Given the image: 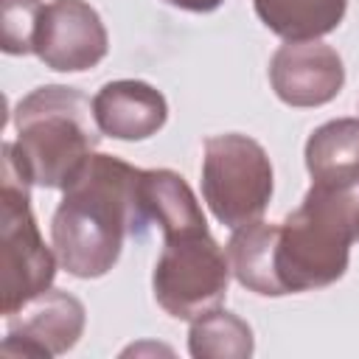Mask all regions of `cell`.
<instances>
[{"label":"cell","instance_id":"30bf717a","mask_svg":"<svg viewBox=\"0 0 359 359\" xmlns=\"http://www.w3.org/2000/svg\"><path fill=\"white\" fill-rule=\"evenodd\" d=\"M95 123L115 140H146L157 135L168 118V104L160 90L137 79L104 84L93 98Z\"/></svg>","mask_w":359,"mask_h":359},{"label":"cell","instance_id":"8fae6325","mask_svg":"<svg viewBox=\"0 0 359 359\" xmlns=\"http://www.w3.org/2000/svg\"><path fill=\"white\" fill-rule=\"evenodd\" d=\"M140 202L149 222L160 227L163 238L191 230H208L205 213L191 185L171 168L140 171Z\"/></svg>","mask_w":359,"mask_h":359},{"label":"cell","instance_id":"3957f363","mask_svg":"<svg viewBox=\"0 0 359 359\" xmlns=\"http://www.w3.org/2000/svg\"><path fill=\"white\" fill-rule=\"evenodd\" d=\"M14 154L34 185L67 188L101 143L90 98L65 84L31 90L14 109Z\"/></svg>","mask_w":359,"mask_h":359},{"label":"cell","instance_id":"e0dca14e","mask_svg":"<svg viewBox=\"0 0 359 359\" xmlns=\"http://www.w3.org/2000/svg\"><path fill=\"white\" fill-rule=\"evenodd\" d=\"M168 6H177V8H185V11H196V14H205V11H213L219 8L224 0H165Z\"/></svg>","mask_w":359,"mask_h":359},{"label":"cell","instance_id":"5bb4252c","mask_svg":"<svg viewBox=\"0 0 359 359\" xmlns=\"http://www.w3.org/2000/svg\"><path fill=\"white\" fill-rule=\"evenodd\" d=\"M252 6L258 20L286 42L320 39L348 11V0H252Z\"/></svg>","mask_w":359,"mask_h":359},{"label":"cell","instance_id":"52a82bcc","mask_svg":"<svg viewBox=\"0 0 359 359\" xmlns=\"http://www.w3.org/2000/svg\"><path fill=\"white\" fill-rule=\"evenodd\" d=\"M84 306L65 289H45L6 317L8 331L0 345L6 359H50L67 353L84 334Z\"/></svg>","mask_w":359,"mask_h":359},{"label":"cell","instance_id":"ba28073f","mask_svg":"<svg viewBox=\"0 0 359 359\" xmlns=\"http://www.w3.org/2000/svg\"><path fill=\"white\" fill-rule=\"evenodd\" d=\"M109 48L107 28L87 0H50L42 8L34 53L45 67L59 73H81L95 67Z\"/></svg>","mask_w":359,"mask_h":359},{"label":"cell","instance_id":"9a60e30c","mask_svg":"<svg viewBox=\"0 0 359 359\" xmlns=\"http://www.w3.org/2000/svg\"><path fill=\"white\" fill-rule=\"evenodd\" d=\"M252 348V328L227 309H210L191 320L188 353L194 359H247Z\"/></svg>","mask_w":359,"mask_h":359},{"label":"cell","instance_id":"8992f818","mask_svg":"<svg viewBox=\"0 0 359 359\" xmlns=\"http://www.w3.org/2000/svg\"><path fill=\"white\" fill-rule=\"evenodd\" d=\"M163 241V252L151 272L157 306L177 320H196L219 309L233 269L216 238L208 230H191Z\"/></svg>","mask_w":359,"mask_h":359},{"label":"cell","instance_id":"7c38bea8","mask_svg":"<svg viewBox=\"0 0 359 359\" xmlns=\"http://www.w3.org/2000/svg\"><path fill=\"white\" fill-rule=\"evenodd\" d=\"M275 250H278V224L255 219L244 227H236L227 241V261L236 280L255 294L283 297L286 289L278 278Z\"/></svg>","mask_w":359,"mask_h":359},{"label":"cell","instance_id":"6da1fadb","mask_svg":"<svg viewBox=\"0 0 359 359\" xmlns=\"http://www.w3.org/2000/svg\"><path fill=\"white\" fill-rule=\"evenodd\" d=\"M140 171L121 157L93 154L79 177L62 188L65 196L50 222L59 264L73 278L107 275L129 236L151 224L140 202Z\"/></svg>","mask_w":359,"mask_h":359},{"label":"cell","instance_id":"7a4b0ae2","mask_svg":"<svg viewBox=\"0 0 359 359\" xmlns=\"http://www.w3.org/2000/svg\"><path fill=\"white\" fill-rule=\"evenodd\" d=\"M359 238V180L311 182L297 210L278 224V278L286 294L325 289L348 269L351 244Z\"/></svg>","mask_w":359,"mask_h":359},{"label":"cell","instance_id":"2e32d148","mask_svg":"<svg viewBox=\"0 0 359 359\" xmlns=\"http://www.w3.org/2000/svg\"><path fill=\"white\" fill-rule=\"evenodd\" d=\"M42 0H0V48L11 56L34 53Z\"/></svg>","mask_w":359,"mask_h":359},{"label":"cell","instance_id":"4fadbf2b","mask_svg":"<svg viewBox=\"0 0 359 359\" xmlns=\"http://www.w3.org/2000/svg\"><path fill=\"white\" fill-rule=\"evenodd\" d=\"M306 168L320 185L359 180V118L317 126L306 140Z\"/></svg>","mask_w":359,"mask_h":359},{"label":"cell","instance_id":"9c48e42d","mask_svg":"<svg viewBox=\"0 0 359 359\" xmlns=\"http://www.w3.org/2000/svg\"><path fill=\"white\" fill-rule=\"evenodd\" d=\"M269 81L289 107H323L339 95L345 67L339 53L320 39L286 42L269 59Z\"/></svg>","mask_w":359,"mask_h":359},{"label":"cell","instance_id":"5b68a950","mask_svg":"<svg viewBox=\"0 0 359 359\" xmlns=\"http://www.w3.org/2000/svg\"><path fill=\"white\" fill-rule=\"evenodd\" d=\"M202 196L210 213L230 230L261 219L272 199V163L264 146L238 132L208 137Z\"/></svg>","mask_w":359,"mask_h":359},{"label":"cell","instance_id":"277c9868","mask_svg":"<svg viewBox=\"0 0 359 359\" xmlns=\"http://www.w3.org/2000/svg\"><path fill=\"white\" fill-rule=\"evenodd\" d=\"M31 180L25 177L14 146L3 143L0 191V311L14 314L31 297L50 289L56 278V250L45 247L31 213Z\"/></svg>","mask_w":359,"mask_h":359}]
</instances>
